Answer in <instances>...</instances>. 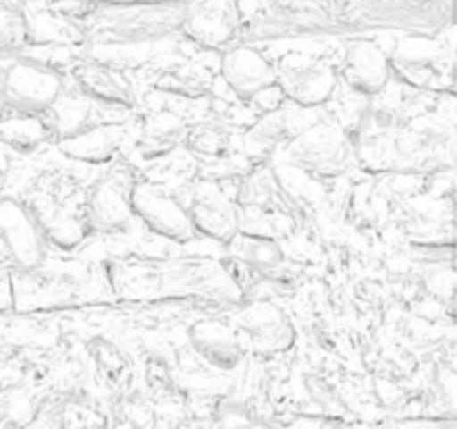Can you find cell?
Masks as SVG:
<instances>
[{
    "label": "cell",
    "mask_w": 457,
    "mask_h": 429,
    "mask_svg": "<svg viewBox=\"0 0 457 429\" xmlns=\"http://www.w3.org/2000/svg\"><path fill=\"white\" fill-rule=\"evenodd\" d=\"M49 110H52L54 114L52 128L61 134V139L71 137V134H76L79 130L87 128L89 114H92V107H89V103L85 101V98L62 97V94L56 98V103H54Z\"/></svg>",
    "instance_id": "d6986e66"
},
{
    "label": "cell",
    "mask_w": 457,
    "mask_h": 429,
    "mask_svg": "<svg viewBox=\"0 0 457 429\" xmlns=\"http://www.w3.org/2000/svg\"><path fill=\"white\" fill-rule=\"evenodd\" d=\"M297 125V119L290 110H277L270 112L266 119L259 123V128H254L253 132L248 134V147H254L257 152L270 150L277 141H281L284 137H290V134H297L302 128H295Z\"/></svg>",
    "instance_id": "ac0fdd59"
},
{
    "label": "cell",
    "mask_w": 457,
    "mask_h": 429,
    "mask_svg": "<svg viewBox=\"0 0 457 429\" xmlns=\"http://www.w3.org/2000/svg\"><path fill=\"white\" fill-rule=\"evenodd\" d=\"M277 85L281 92L303 107H317L333 97L337 88V74L330 65L320 61H284L277 70Z\"/></svg>",
    "instance_id": "5b68a950"
},
{
    "label": "cell",
    "mask_w": 457,
    "mask_h": 429,
    "mask_svg": "<svg viewBox=\"0 0 457 429\" xmlns=\"http://www.w3.org/2000/svg\"><path fill=\"white\" fill-rule=\"evenodd\" d=\"M129 204H132V213L159 235L177 241L195 237L196 228L187 208L163 188H156L152 183H134L129 188Z\"/></svg>",
    "instance_id": "277c9868"
},
{
    "label": "cell",
    "mask_w": 457,
    "mask_h": 429,
    "mask_svg": "<svg viewBox=\"0 0 457 429\" xmlns=\"http://www.w3.org/2000/svg\"><path fill=\"white\" fill-rule=\"evenodd\" d=\"M187 213L196 231H204L205 235L217 237V240H230L239 231L235 206L214 183H199L195 188Z\"/></svg>",
    "instance_id": "30bf717a"
},
{
    "label": "cell",
    "mask_w": 457,
    "mask_h": 429,
    "mask_svg": "<svg viewBox=\"0 0 457 429\" xmlns=\"http://www.w3.org/2000/svg\"><path fill=\"white\" fill-rule=\"evenodd\" d=\"M241 248H244V257L250 259L254 266H277L279 264V248L268 237H245Z\"/></svg>",
    "instance_id": "603a6c76"
},
{
    "label": "cell",
    "mask_w": 457,
    "mask_h": 429,
    "mask_svg": "<svg viewBox=\"0 0 457 429\" xmlns=\"http://www.w3.org/2000/svg\"><path fill=\"white\" fill-rule=\"evenodd\" d=\"M0 253L21 268H36L47 255V237L13 197H0Z\"/></svg>",
    "instance_id": "3957f363"
},
{
    "label": "cell",
    "mask_w": 457,
    "mask_h": 429,
    "mask_svg": "<svg viewBox=\"0 0 457 429\" xmlns=\"http://www.w3.org/2000/svg\"><path fill=\"white\" fill-rule=\"evenodd\" d=\"M183 137H186V125L181 123V119L170 114V112H159L145 125L138 146H141V152L145 156H156L172 150Z\"/></svg>",
    "instance_id": "2e32d148"
},
{
    "label": "cell",
    "mask_w": 457,
    "mask_h": 429,
    "mask_svg": "<svg viewBox=\"0 0 457 429\" xmlns=\"http://www.w3.org/2000/svg\"><path fill=\"white\" fill-rule=\"evenodd\" d=\"M9 165H12V147L0 141V177L9 172Z\"/></svg>",
    "instance_id": "cb8c5ba5"
},
{
    "label": "cell",
    "mask_w": 457,
    "mask_h": 429,
    "mask_svg": "<svg viewBox=\"0 0 457 429\" xmlns=\"http://www.w3.org/2000/svg\"><path fill=\"white\" fill-rule=\"evenodd\" d=\"M186 29L199 43L221 47L237 29V12L228 0H210L199 4L186 18Z\"/></svg>",
    "instance_id": "4fadbf2b"
},
{
    "label": "cell",
    "mask_w": 457,
    "mask_h": 429,
    "mask_svg": "<svg viewBox=\"0 0 457 429\" xmlns=\"http://www.w3.org/2000/svg\"><path fill=\"white\" fill-rule=\"evenodd\" d=\"M221 76L241 101H253L259 94L277 88V70L253 47L230 49L223 56Z\"/></svg>",
    "instance_id": "8992f818"
},
{
    "label": "cell",
    "mask_w": 457,
    "mask_h": 429,
    "mask_svg": "<svg viewBox=\"0 0 457 429\" xmlns=\"http://www.w3.org/2000/svg\"><path fill=\"white\" fill-rule=\"evenodd\" d=\"M27 429H62V427L56 423V420L49 418V416H40V418H36Z\"/></svg>",
    "instance_id": "d4e9b609"
},
{
    "label": "cell",
    "mask_w": 457,
    "mask_h": 429,
    "mask_svg": "<svg viewBox=\"0 0 457 429\" xmlns=\"http://www.w3.org/2000/svg\"><path fill=\"white\" fill-rule=\"evenodd\" d=\"M241 347L250 344L257 351H281L293 344V326L284 313L268 302H257L245 308L237 320Z\"/></svg>",
    "instance_id": "52a82bcc"
},
{
    "label": "cell",
    "mask_w": 457,
    "mask_h": 429,
    "mask_svg": "<svg viewBox=\"0 0 457 429\" xmlns=\"http://www.w3.org/2000/svg\"><path fill=\"white\" fill-rule=\"evenodd\" d=\"M76 80L80 85V92L89 98L107 105H125L134 103L132 85L120 74V70L107 67L103 63H85L74 72Z\"/></svg>",
    "instance_id": "5bb4252c"
},
{
    "label": "cell",
    "mask_w": 457,
    "mask_h": 429,
    "mask_svg": "<svg viewBox=\"0 0 457 429\" xmlns=\"http://www.w3.org/2000/svg\"><path fill=\"white\" fill-rule=\"evenodd\" d=\"M288 156L295 165L320 177L346 172L355 159V147L342 128L333 123L303 125L288 143Z\"/></svg>",
    "instance_id": "7a4b0ae2"
},
{
    "label": "cell",
    "mask_w": 457,
    "mask_h": 429,
    "mask_svg": "<svg viewBox=\"0 0 457 429\" xmlns=\"http://www.w3.org/2000/svg\"><path fill=\"white\" fill-rule=\"evenodd\" d=\"M0 107H3V98H0Z\"/></svg>",
    "instance_id": "484cf974"
},
{
    "label": "cell",
    "mask_w": 457,
    "mask_h": 429,
    "mask_svg": "<svg viewBox=\"0 0 457 429\" xmlns=\"http://www.w3.org/2000/svg\"><path fill=\"white\" fill-rule=\"evenodd\" d=\"M62 94V76L52 67L29 58H16L0 74L3 105L21 114H40Z\"/></svg>",
    "instance_id": "6da1fadb"
},
{
    "label": "cell",
    "mask_w": 457,
    "mask_h": 429,
    "mask_svg": "<svg viewBox=\"0 0 457 429\" xmlns=\"http://www.w3.org/2000/svg\"><path fill=\"white\" fill-rule=\"evenodd\" d=\"M132 204L129 188L119 181V177H105L96 188L87 204V223L92 231L116 232L123 231L132 222Z\"/></svg>",
    "instance_id": "8fae6325"
},
{
    "label": "cell",
    "mask_w": 457,
    "mask_h": 429,
    "mask_svg": "<svg viewBox=\"0 0 457 429\" xmlns=\"http://www.w3.org/2000/svg\"><path fill=\"white\" fill-rule=\"evenodd\" d=\"M442 58V47L431 38H406L393 54L391 70L397 72L402 79L413 88H433L442 85V70H437V61Z\"/></svg>",
    "instance_id": "9c48e42d"
},
{
    "label": "cell",
    "mask_w": 457,
    "mask_h": 429,
    "mask_svg": "<svg viewBox=\"0 0 457 429\" xmlns=\"http://www.w3.org/2000/svg\"><path fill=\"white\" fill-rule=\"evenodd\" d=\"M47 139V125L34 114H21L18 119L0 123V141L12 150H31Z\"/></svg>",
    "instance_id": "e0dca14e"
},
{
    "label": "cell",
    "mask_w": 457,
    "mask_h": 429,
    "mask_svg": "<svg viewBox=\"0 0 457 429\" xmlns=\"http://www.w3.org/2000/svg\"><path fill=\"white\" fill-rule=\"evenodd\" d=\"M391 61L378 45L355 40L346 47L342 61V76L355 92L378 94L391 80Z\"/></svg>",
    "instance_id": "ba28073f"
},
{
    "label": "cell",
    "mask_w": 457,
    "mask_h": 429,
    "mask_svg": "<svg viewBox=\"0 0 457 429\" xmlns=\"http://www.w3.org/2000/svg\"><path fill=\"white\" fill-rule=\"evenodd\" d=\"M36 222H38L43 235L49 237L52 241H56L62 248H71V246H76L85 237L83 222H79L74 214H65L56 210V213H52L49 217L36 219Z\"/></svg>",
    "instance_id": "ffe728a7"
},
{
    "label": "cell",
    "mask_w": 457,
    "mask_h": 429,
    "mask_svg": "<svg viewBox=\"0 0 457 429\" xmlns=\"http://www.w3.org/2000/svg\"><path fill=\"white\" fill-rule=\"evenodd\" d=\"M159 85L165 89V92L199 97V94L205 92L208 80H205L204 74H201L199 70H195V67H183V70H174L170 72V74H165Z\"/></svg>",
    "instance_id": "7402d4cb"
},
{
    "label": "cell",
    "mask_w": 457,
    "mask_h": 429,
    "mask_svg": "<svg viewBox=\"0 0 457 429\" xmlns=\"http://www.w3.org/2000/svg\"><path fill=\"white\" fill-rule=\"evenodd\" d=\"M186 143L190 150L204 156H221L228 152L230 137L223 128L214 123H201L196 128L186 130Z\"/></svg>",
    "instance_id": "44dd1931"
},
{
    "label": "cell",
    "mask_w": 457,
    "mask_h": 429,
    "mask_svg": "<svg viewBox=\"0 0 457 429\" xmlns=\"http://www.w3.org/2000/svg\"><path fill=\"white\" fill-rule=\"evenodd\" d=\"M123 143L119 125H87L71 137L61 139L58 147L65 156L83 164H107L114 159Z\"/></svg>",
    "instance_id": "7c38bea8"
},
{
    "label": "cell",
    "mask_w": 457,
    "mask_h": 429,
    "mask_svg": "<svg viewBox=\"0 0 457 429\" xmlns=\"http://www.w3.org/2000/svg\"><path fill=\"white\" fill-rule=\"evenodd\" d=\"M192 342L205 356V360L219 366H232L241 356V342L235 331L219 322H199L192 326Z\"/></svg>",
    "instance_id": "9a60e30c"
}]
</instances>
